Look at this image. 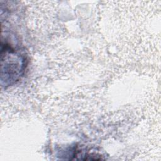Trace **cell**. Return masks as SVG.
<instances>
[{
	"label": "cell",
	"mask_w": 161,
	"mask_h": 161,
	"mask_svg": "<svg viewBox=\"0 0 161 161\" xmlns=\"http://www.w3.org/2000/svg\"><path fill=\"white\" fill-rule=\"evenodd\" d=\"M26 57L18 47L1 44V82L9 86L23 75L26 67Z\"/></svg>",
	"instance_id": "obj_1"
}]
</instances>
